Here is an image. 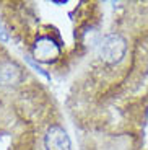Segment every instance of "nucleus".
<instances>
[{"mask_svg": "<svg viewBox=\"0 0 148 150\" xmlns=\"http://www.w3.org/2000/svg\"><path fill=\"white\" fill-rule=\"evenodd\" d=\"M23 69L13 60H4L0 62V85L15 86L23 80Z\"/></svg>", "mask_w": 148, "mask_h": 150, "instance_id": "20e7f679", "label": "nucleus"}, {"mask_svg": "<svg viewBox=\"0 0 148 150\" xmlns=\"http://www.w3.org/2000/svg\"><path fill=\"white\" fill-rule=\"evenodd\" d=\"M33 56L41 62H56L60 56V47L51 36H41L33 46Z\"/></svg>", "mask_w": 148, "mask_h": 150, "instance_id": "f03ea898", "label": "nucleus"}, {"mask_svg": "<svg viewBox=\"0 0 148 150\" xmlns=\"http://www.w3.org/2000/svg\"><path fill=\"white\" fill-rule=\"evenodd\" d=\"M127 52V42L119 33L106 34L98 44V57L107 65H116L124 59Z\"/></svg>", "mask_w": 148, "mask_h": 150, "instance_id": "f257e3e1", "label": "nucleus"}, {"mask_svg": "<svg viewBox=\"0 0 148 150\" xmlns=\"http://www.w3.org/2000/svg\"><path fill=\"white\" fill-rule=\"evenodd\" d=\"M46 150H70V137L60 126H51L44 135Z\"/></svg>", "mask_w": 148, "mask_h": 150, "instance_id": "7ed1b4c3", "label": "nucleus"}, {"mask_svg": "<svg viewBox=\"0 0 148 150\" xmlns=\"http://www.w3.org/2000/svg\"><path fill=\"white\" fill-rule=\"evenodd\" d=\"M28 64H30V65H31V67H33L36 72H39V74H41L42 77H46V79H49V74H47V72H44L41 67H39V65H37V64H34V62H33L31 59H28Z\"/></svg>", "mask_w": 148, "mask_h": 150, "instance_id": "39448f33", "label": "nucleus"}, {"mask_svg": "<svg viewBox=\"0 0 148 150\" xmlns=\"http://www.w3.org/2000/svg\"><path fill=\"white\" fill-rule=\"evenodd\" d=\"M0 39H4V41L8 39V36H7V33H5V30L2 28V25H0Z\"/></svg>", "mask_w": 148, "mask_h": 150, "instance_id": "423d86ee", "label": "nucleus"}]
</instances>
